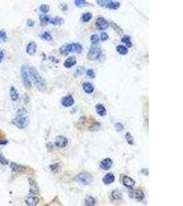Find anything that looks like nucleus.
<instances>
[{
  "label": "nucleus",
  "instance_id": "obj_1",
  "mask_svg": "<svg viewBox=\"0 0 183 206\" xmlns=\"http://www.w3.org/2000/svg\"><path fill=\"white\" fill-rule=\"evenodd\" d=\"M28 71L32 81L34 82V85L37 89L41 91V92H45L47 90L46 82H45V79L40 75L38 71L34 68H32V67L29 68Z\"/></svg>",
  "mask_w": 183,
  "mask_h": 206
},
{
  "label": "nucleus",
  "instance_id": "obj_2",
  "mask_svg": "<svg viewBox=\"0 0 183 206\" xmlns=\"http://www.w3.org/2000/svg\"><path fill=\"white\" fill-rule=\"evenodd\" d=\"M29 117L28 115V111L26 109H21L17 111V116L12 120V124L15 127L20 128V129H24L28 127L29 124Z\"/></svg>",
  "mask_w": 183,
  "mask_h": 206
},
{
  "label": "nucleus",
  "instance_id": "obj_3",
  "mask_svg": "<svg viewBox=\"0 0 183 206\" xmlns=\"http://www.w3.org/2000/svg\"><path fill=\"white\" fill-rule=\"evenodd\" d=\"M92 180H93L92 176H91L90 173L87 172L80 173L79 175H78L76 176V178H75V181H76L77 182L82 183V185L84 186L89 185V184H91V183L92 182Z\"/></svg>",
  "mask_w": 183,
  "mask_h": 206
},
{
  "label": "nucleus",
  "instance_id": "obj_4",
  "mask_svg": "<svg viewBox=\"0 0 183 206\" xmlns=\"http://www.w3.org/2000/svg\"><path fill=\"white\" fill-rule=\"evenodd\" d=\"M21 78H22L24 86L26 87V89H30L32 87V83L30 76H29L28 73V69H27L25 66H23L22 68H21Z\"/></svg>",
  "mask_w": 183,
  "mask_h": 206
},
{
  "label": "nucleus",
  "instance_id": "obj_5",
  "mask_svg": "<svg viewBox=\"0 0 183 206\" xmlns=\"http://www.w3.org/2000/svg\"><path fill=\"white\" fill-rule=\"evenodd\" d=\"M97 3L102 7L108 8L110 9L116 10L119 9L120 6L119 3L117 2H113L112 0H96Z\"/></svg>",
  "mask_w": 183,
  "mask_h": 206
},
{
  "label": "nucleus",
  "instance_id": "obj_6",
  "mask_svg": "<svg viewBox=\"0 0 183 206\" xmlns=\"http://www.w3.org/2000/svg\"><path fill=\"white\" fill-rule=\"evenodd\" d=\"M102 52L98 47H91L88 52V58L91 61H96L100 57Z\"/></svg>",
  "mask_w": 183,
  "mask_h": 206
},
{
  "label": "nucleus",
  "instance_id": "obj_7",
  "mask_svg": "<svg viewBox=\"0 0 183 206\" xmlns=\"http://www.w3.org/2000/svg\"><path fill=\"white\" fill-rule=\"evenodd\" d=\"M130 197L132 199H134L137 201H142L145 198L143 192L141 190H134L130 192Z\"/></svg>",
  "mask_w": 183,
  "mask_h": 206
},
{
  "label": "nucleus",
  "instance_id": "obj_8",
  "mask_svg": "<svg viewBox=\"0 0 183 206\" xmlns=\"http://www.w3.org/2000/svg\"><path fill=\"white\" fill-rule=\"evenodd\" d=\"M68 140L63 136H58L55 140V145L58 148H64L68 144Z\"/></svg>",
  "mask_w": 183,
  "mask_h": 206
},
{
  "label": "nucleus",
  "instance_id": "obj_9",
  "mask_svg": "<svg viewBox=\"0 0 183 206\" xmlns=\"http://www.w3.org/2000/svg\"><path fill=\"white\" fill-rule=\"evenodd\" d=\"M29 181V184L30 188H29V194H32V195H36L38 194L39 192V190L38 188V186H37L36 183L35 182L34 180H33L32 179L29 178L28 179Z\"/></svg>",
  "mask_w": 183,
  "mask_h": 206
},
{
  "label": "nucleus",
  "instance_id": "obj_10",
  "mask_svg": "<svg viewBox=\"0 0 183 206\" xmlns=\"http://www.w3.org/2000/svg\"><path fill=\"white\" fill-rule=\"evenodd\" d=\"M96 25L99 30H105L109 28V24L103 17H99L96 21Z\"/></svg>",
  "mask_w": 183,
  "mask_h": 206
},
{
  "label": "nucleus",
  "instance_id": "obj_11",
  "mask_svg": "<svg viewBox=\"0 0 183 206\" xmlns=\"http://www.w3.org/2000/svg\"><path fill=\"white\" fill-rule=\"evenodd\" d=\"M61 103L65 107H70L74 104V99L71 96H67L63 98Z\"/></svg>",
  "mask_w": 183,
  "mask_h": 206
},
{
  "label": "nucleus",
  "instance_id": "obj_12",
  "mask_svg": "<svg viewBox=\"0 0 183 206\" xmlns=\"http://www.w3.org/2000/svg\"><path fill=\"white\" fill-rule=\"evenodd\" d=\"M37 46L36 43L34 41L29 42L26 47V52L29 55H34L36 52Z\"/></svg>",
  "mask_w": 183,
  "mask_h": 206
},
{
  "label": "nucleus",
  "instance_id": "obj_13",
  "mask_svg": "<svg viewBox=\"0 0 183 206\" xmlns=\"http://www.w3.org/2000/svg\"><path fill=\"white\" fill-rule=\"evenodd\" d=\"M122 181H123V185H124L126 187H127V188H133V186L135 185V181H134V179H133L128 176H126V175L123 176Z\"/></svg>",
  "mask_w": 183,
  "mask_h": 206
},
{
  "label": "nucleus",
  "instance_id": "obj_14",
  "mask_svg": "<svg viewBox=\"0 0 183 206\" xmlns=\"http://www.w3.org/2000/svg\"><path fill=\"white\" fill-rule=\"evenodd\" d=\"M112 165V159L110 158H106L102 160L100 163V168L104 170H108L111 168Z\"/></svg>",
  "mask_w": 183,
  "mask_h": 206
},
{
  "label": "nucleus",
  "instance_id": "obj_15",
  "mask_svg": "<svg viewBox=\"0 0 183 206\" xmlns=\"http://www.w3.org/2000/svg\"><path fill=\"white\" fill-rule=\"evenodd\" d=\"M10 167L15 173L23 172V171H25L26 170V167L24 166L15 164V163H14V162L10 163Z\"/></svg>",
  "mask_w": 183,
  "mask_h": 206
},
{
  "label": "nucleus",
  "instance_id": "obj_16",
  "mask_svg": "<svg viewBox=\"0 0 183 206\" xmlns=\"http://www.w3.org/2000/svg\"><path fill=\"white\" fill-rule=\"evenodd\" d=\"M102 181H103L104 183L106 184V185L111 184L115 181V176L112 173H108L104 176L103 179H102Z\"/></svg>",
  "mask_w": 183,
  "mask_h": 206
},
{
  "label": "nucleus",
  "instance_id": "obj_17",
  "mask_svg": "<svg viewBox=\"0 0 183 206\" xmlns=\"http://www.w3.org/2000/svg\"><path fill=\"white\" fill-rule=\"evenodd\" d=\"M39 203V198L36 197H28L26 199V203L27 205L34 206L36 205Z\"/></svg>",
  "mask_w": 183,
  "mask_h": 206
},
{
  "label": "nucleus",
  "instance_id": "obj_18",
  "mask_svg": "<svg viewBox=\"0 0 183 206\" xmlns=\"http://www.w3.org/2000/svg\"><path fill=\"white\" fill-rule=\"evenodd\" d=\"M76 64V58L74 57H70L64 61V66L66 68H70Z\"/></svg>",
  "mask_w": 183,
  "mask_h": 206
},
{
  "label": "nucleus",
  "instance_id": "obj_19",
  "mask_svg": "<svg viewBox=\"0 0 183 206\" xmlns=\"http://www.w3.org/2000/svg\"><path fill=\"white\" fill-rule=\"evenodd\" d=\"M10 98L12 101H17L19 97V94L18 90L16 89L15 87H11L10 89Z\"/></svg>",
  "mask_w": 183,
  "mask_h": 206
},
{
  "label": "nucleus",
  "instance_id": "obj_20",
  "mask_svg": "<svg viewBox=\"0 0 183 206\" xmlns=\"http://www.w3.org/2000/svg\"><path fill=\"white\" fill-rule=\"evenodd\" d=\"M82 88L87 93H92L94 92V87L90 82H85L82 84Z\"/></svg>",
  "mask_w": 183,
  "mask_h": 206
},
{
  "label": "nucleus",
  "instance_id": "obj_21",
  "mask_svg": "<svg viewBox=\"0 0 183 206\" xmlns=\"http://www.w3.org/2000/svg\"><path fill=\"white\" fill-rule=\"evenodd\" d=\"M60 54L64 56H67L71 52V44H66L63 45L60 49Z\"/></svg>",
  "mask_w": 183,
  "mask_h": 206
},
{
  "label": "nucleus",
  "instance_id": "obj_22",
  "mask_svg": "<svg viewBox=\"0 0 183 206\" xmlns=\"http://www.w3.org/2000/svg\"><path fill=\"white\" fill-rule=\"evenodd\" d=\"M96 111L100 116H105L106 114V109L102 105H97L95 106Z\"/></svg>",
  "mask_w": 183,
  "mask_h": 206
},
{
  "label": "nucleus",
  "instance_id": "obj_23",
  "mask_svg": "<svg viewBox=\"0 0 183 206\" xmlns=\"http://www.w3.org/2000/svg\"><path fill=\"white\" fill-rule=\"evenodd\" d=\"M82 47L81 45L78 44H71V52L74 53H81Z\"/></svg>",
  "mask_w": 183,
  "mask_h": 206
},
{
  "label": "nucleus",
  "instance_id": "obj_24",
  "mask_svg": "<svg viewBox=\"0 0 183 206\" xmlns=\"http://www.w3.org/2000/svg\"><path fill=\"white\" fill-rule=\"evenodd\" d=\"M116 50L117 51V52L119 53V54L122 55H126L128 52V48L122 45H118V46L116 47Z\"/></svg>",
  "mask_w": 183,
  "mask_h": 206
},
{
  "label": "nucleus",
  "instance_id": "obj_25",
  "mask_svg": "<svg viewBox=\"0 0 183 206\" xmlns=\"http://www.w3.org/2000/svg\"><path fill=\"white\" fill-rule=\"evenodd\" d=\"M49 23L54 24V25H61L63 23V19L60 17H55V18H50Z\"/></svg>",
  "mask_w": 183,
  "mask_h": 206
},
{
  "label": "nucleus",
  "instance_id": "obj_26",
  "mask_svg": "<svg viewBox=\"0 0 183 206\" xmlns=\"http://www.w3.org/2000/svg\"><path fill=\"white\" fill-rule=\"evenodd\" d=\"M122 42L124 43L126 46H127L128 47H131L132 46H133V44H132V42L130 41V37H128L127 35H126L123 37L122 39Z\"/></svg>",
  "mask_w": 183,
  "mask_h": 206
},
{
  "label": "nucleus",
  "instance_id": "obj_27",
  "mask_svg": "<svg viewBox=\"0 0 183 206\" xmlns=\"http://www.w3.org/2000/svg\"><path fill=\"white\" fill-rule=\"evenodd\" d=\"M7 41V34L4 30H0V44H4Z\"/></svg>",
  "mask_w": 183,
  "mask_h": 206
},
{
  "label": "nucleus",
  "instance_id": "obj_28",
  "mask_svg": "<svg viewBox=\"0 0 183 206\" xmlns=\"http://www.w3.org/2000/svg\"><path fill=\"white\" fill-rule=\"evenodd\" d=\"M85 203L87 205H95V200L92 197H87L85 199Z\"/></svg>",
  "mask_w": 183,
  "mask_h": 206
},
{
  "label": "nucleus",
  "instance_id": "obj_29",
  "mask_svg": "<svg viewBox=\"0 0 183 206\" xmlns=\"http://www.w3.org/2000/svg\"><path fill=\"white\" fill-rule=\"evenodd\" d=\"M39 19H40V21H41L43 24H47L49 23L50 17L46 15H41V16H40Z\"/></svg>",
  "mask_w": 183,
  "mask_h": 206
},
{
  "label": "nucleus",
  "instance_id": "obj_30",
  "mask_svg": "<svg viewBox=\"0 0 183 206\" xmlns=\"http://www.w3.org/2000/svg\"><path fill=\"white\" fill-rule=\"evenodd\" d=\"M91 17H92V16H91V13L89 12L85 13V14H83L82 16V21H84V22H88V21H89L91 19Z\"/></svg>",
  "mask_w": 183,
  "mask_h": 206
},
{
  "label": "nucleus",
  "instance_id": "obj_31",
  "mask_svg": "<svg viewBox=\"0 0 183 206\" xmlns=\"http://www.w3.org/2000/svg\"><path fill=\"white\" fill-rule=\"evenodd\" d=\"M126 140L127 141V142L130 144V145H133L134 144V139L133 137L132 136L130 133H127L126 134Z\"/></svg>",
  "mask_w": 183,
  "mask_h": 206
},
{
  "label": "nucleus",
  "instance_id": "obj_32",
  "mask_svg": "<svg viewBox=\"0 0 183 206\" xmlns=\"http://www.w3.org/2000/svg\"><path fill=\"white\" fill-rule=\"evenodd\" d=\"M112 197H113V199L115 200H119L122 197V194L119 191L115 190L112 192Z\"/></svg>",
  "mask_w": 183,
  "mask_h": 206
},
{
  "label": "nucleus",
  "instance_id": "obj_33",
  "mask_svg": "<svg viewBox=\"0 0 183 206\" xmlns=\"http://www.w3.org/2000/svg\"><path fill=\"white\" fill-rule=\"evenodd\" d=\"M99 41V38L97 34H93V35L91 37V41L93 45H95L98 44Z\"/></svg>",
  "mask_w": 183,
  "mask_h": 206
},
{
  "label": "nucleus",
  "instance_id": "obj_34",
  "mask_svg": "<svg viewBox=\"0 0 183 206\" xmlns=\"http://www.w3.org/2000/svg\"><path fill=\"white\" fill-rule=\"evenodd\" d=\"M40 10L43 13H46L50 10V6L47 4H42L39 8Z\"/></svg>",
  "mask_w": 183,
  "mask_h": 206
},
{
  "label": "nucleus",
  "instance_id": "obj_35",
  "mask_svg": "<svg viewBox=\"0 0 183 206\" xmlns=\"http://www.w3.org/2000/svg\"><path fill=\"white\" fill-rule=\"evenodd\" d=\"M85 4H86L85 0H76V1H75V5H76L77 7L81 8L82 6H84Z\"/></svg>",
  "mask_w": 183,
  "mask_h": 206
},
{
  "label": "nucleus",
  "instance_id": "obj_36",
  "mask_svg": "<svg viewBox=\"0 0 183 206\" xmlns=\"http://www.w3.org/2000/svg\"><path fill=\"white\" fill-rule=\"evenodd\" d=\"M85 68H83L82 67H78L76 69V76H81V75L85 74Z\"/></svg>",
  "mask_w": 183,
  "mask_h": 206
},
{
  "label": "nucleus",
  "instance_id": "obj_37",
  "mask_svg": "<svg viewBox=\"0 0 183 206\" xmlns=\"http://www.w3.org/2000/svg\"><path fill=\"white\" fill-rule=\"evenodd\" d=\"M115 128H116L117 131H118V132H121L123 130V128H124V127H123V125L122 124H121V123H119V122L115 123Z\"/></svg>",
  "mask_w": 183,
  "mask_h": 206
},
{
  "label": "nucleus",
  "instance_id": "obj_38",
  "mask_svg": "<svg viewBox=\"0 0 183 206\" xmlns=\"http://www.w3.org/2000/svg\"><path fill=\"white\" fill-rule=\"evenodd\" d=\"M41 37L43 39L46 40V41H50V40H52V37H51L50 34L48 33H44L42 34Z\"/></svg>",
  "mask_w": 183,
  "mask_h": 206
},
{
  "label": "nucleus",
  "instance_id": "obj_39",
  "mask_svg": "<svg viewBox=\"0 0 183 206\" xmlns=\"http://www.w3.org/2000/svg\"><path fill=\"white\" fill-rule=\"evenodd\" d=\"M0 164H2V165L9 164V162H8V160L5 158V157L2 155L1 153H0Z\"/></svg>",
  "mask_w": 183,
  "mask_h": 206
},
{
  "label": "nucleus",
  "instance_id": "obj_40",
  "mask_svg": "<svg viewBox=\"0 0 183 206\" xmlns=\"http://www.w3.org/2000/svg\"><path fill=\"white\" fill-rule=\"evenodd\" d=\"M87 74L88 76H89V77H91V78H92V79L95 78V72H94V71L92 69H88L87 72Z\"/></svg>",
  "mask_w": 183,
  "mask_h": 206
},
{
  "label": "nucleus",
  "instance_id": "obj_41",
  "mask_svg": "<svg viewBox=\"0 0 183 206\" xmlns=\"http://www.w3.org/2000/svg\"><path fill=\"white\" fill-rule=\"evenodd\" d=\"M100 38L102 41H106L108 39H109V35L106 33H101L100 34Z\"/></svg>",
  "mask_w": 183,
  "mask_h": 206
},
{
  "label": "nucleus",
  "instance_id": "obj_42",
  "mask_svg": "<svg viewBox=\"0 0 183 206\" xmlns=\"http://www.w3.org/2000/svg\"><path fill=\"white\" fill-rule=\"evenodd\" d=\"M27 24H28V26H30V27H32V26H34V21L31 19H28V21H27Z\"/></svg>",
  "mask_w": 183,
  "mask_h": 206
},
{
  "label": "nucleus",
  "instance_id": "obj_43",
  "mask_svg": "<svg viewBox=\"0 0 183 206\" xmlns=\"http://www.w3.org/2000/svg\"><path fill=\"white\" fill-rule=\"evenodd\" d=\"M4 52H2V50H0V63H1L2 61V60L4 59Z\"/></svg>",
  "mask_w": 183,
  "mask_h": 206
},
{
  "label": "nucleus",
  "instance_id": "obj_44",
  "mask_svg": "<svg viewBox=\"0 0 183 206\" xmlns=\"http://www.w3.org/2000/svg\"><path fill=\"white\" fill-rule=\"evenodd\" d=\"M8 143V141L6 140H0V144L2 145H4V144H6Z\"/></svg>",
  "mask_w": 183,
  "mask_h": 206
}]
</instances>
